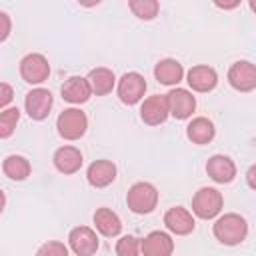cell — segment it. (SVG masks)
Segmentation results:
<instances>
[{"label":"cell","mask_w":256,"mask_h":256,"mask_svg":"<svg viewBox=\"0 0 256 256\" xmlns=\"http://www.w3.org/2000/svg\"><path fill=\"white\" fill-rule=\"evenodd\" d=\"M36 256H68V248L62 242L50 240V242H46V244H42L38 248Z\"/></svg>","instance_id":"obj_27"},{"label":"cell","mask_w":256,"mask_h":256,"mask_svg":"<svg viewBox=\"0 0 256 256\" xmlns=\"http://www.w3.org/2000/svg\"><path fill=\"white\" fill-rule=\"evenodd\" d=\"M166 102H168V114L178 120L190 118L196 108V98L184 88H172L166 94Z\"/></svg>","instance_id":"obj_8"},{"label":"cell","mask_w":256,"mask_h":256,"mask_svg":"<svg viewBox=\"0 0 256 256\" xmlns=\"http://www.w3.org/2000/svg\"><path fill=\"white\" fill-rule=\"evenodd\" d=\"M86 178H88V182L94 188H104V186H108V184L114 182V178H116V166L110 160H96V162H92L88 166Z\"/></svg>","instance_id":"obj_18"},{"label":"cell","mask_w":256,"mask_h":256,"mask_svg":"<svg viewBox=\"0 0 256 256\" xmlns=\"http://www.w3.org/2000/svg\"><path fill=\"white\" fill-rule=\"evenodd\" d=\"M214 236L226 246H236L248 236V224L240 214L228 212L214 222Z\"/></svg>","instance_id":"obj_1"},{"label":"cell","mask_w":256,"mask_h":256,"mask_svg":"<svg viewBox=\"0 0 256 256\" xmlns=\"http://www.w3.org/2000/svg\"><path fill=\"white\" fill-rule=\"evenodd\" d=\"M206 172H208V176L214 182L226 184V182H232L234 180V176H236V164L228 156H224V154H214L206 162Z\"/></svg>","instance_id":"obj_13"},{"label":"cell","mask_w":256,"mask_h":256,"mask_svg":"<svg viewBox=\"0 0 256 256\" xmlns=\"http://www.w3.org/2000/svg\"><path fill=\"white\" fill-rule=\"evenodd\" d=\"M18 120H20L18 108H6L4 112H0V138H10L16 130Z\"/></svg>","instance_id":"obj_25"},{"label":"cell","mask_w":256,"mask_h":256,"mask_svg":"<svg viewBox=\"0 0 256 256\" xmlns=\"http://www.w3.org/2000/svg\"><path fill=\"white\" fill-rule=\"evenodd\" d=\"M10 30H12V20L6 12L0 10V42H4L10 36Z\"/></svg>","instance_id":"obj_28"},{"label":"cell","mask_w":256,"mask_h":256,"mask_svg":"<svg viewBox=\"0 0 256 256\" xmlns=\"http://www.w3.org/2000/svg\"><path fill=\"white\" fill-rule=\"evenodd\" d=\"M54 166L62 174H74L82 166V152L74 146H62L54 152Z\"/></svg>","instance_id":"obj_17"},{"label":"cell","mask_w":256,"mask_h":256,"mask_svg":"<svg viewBox=\"0 0 256 256\" xmlns=\"http://www.w3.org/2000/svg\"><path fill=\"white\" fill-rule=\"evenodd\" d=\"M214 124L208 120V118H204V116H198V118H194L190 124H188V128H186V136L194 142V144H208L212 138H214Z\"/></svg>","instance_id":"obj_22"},{"label":"cell","mask_w":256,"mask_h":256,"mask_svg":"<svg viewBox=\"0 0 256 256\" xmlns=\"http://www.w3.org/2000/svg\"><path fill=\"white\" fill-rule=\"evenodd\" d=\"M222 204H224V198H222V192L216 190V188H210V186H204L200 188L194 198H192V212L202 218V220H210L214 216L220 214L222 210Z\"/></svg>","instance_id":"obj_3"},{"label":"cell","mask_w":256,"mask_h":256,"mask_svg":"<svg viewBox=\"0 0 256 256\" xmlns=\"http://www.w3.org/2000/svg\"><path fill=\"white\" fill-rule=\"evenodd\" d=\"M2 170L4 174L10 178V180H26L30 176V162L24 158V156H18V154H10L4 158L2 162Z\"/></svg>","instance_id":"obj_23"},{"label":"cell","mask_w":256,"mask_h":256,"mask_svg":"<svg viewBox=\"0 0 256 256\" xmlns=\"http://www.w3.org/2000/svg\"><path fill=\"white\" fill-rule=\"evenodd\" d=\"M164 224H166V228H168L170 232H174V234H178V236L190 234V232L194 230V226H196L194 216H192L186 208H182V206L170 208V210L164 214Z\"/></svg>","instance_id":"obj_14"},{"label":"cell","mask_w":256,"mask_h":256,"mask_svg":"<svg viewBox=\"0 0 256 256\" xmlns=\"http://www.w3.org/2000/svg\"><path fill=\"white\" fill-rule=\"evenodd\" d=\"M254 172H256V166H250V170H248V174H246V178H248V186H250V188H256V184H254Z\"/></svg>","instance_id":"obj_30"},{"label":"cell","mask_w":256,"mask_h":256,"mask_svg":"<svg viewBox=\"0 0 256 256\" xmlns=\"http://www.w3.org/2000/svg\"><path fill=\"white\" fill-rule=\"evenodd\" d=\"M158 190L150 182H136L126 194V204L134 214H148L156 208Z\"/></svg>","instance_id":"obj_2"},{"label":"cell","mask_w":256,"mask_h":256,"mask_svg":"<svg viewBox=\"0 0 256 256\" xmlns=\"http://www.w3.org/2000/svg\"><path fill=\"white\" fill-rule=\"evenodd\" d=\"M154 76L160 84H166V86H174L182 80L184 76V68L178 60H172V58H164L156 64L154 68Z\"/></svg>","instance_id":"obj_19"},{"label":"cell","mask_w":256,"mask_h":256,"mask_svg":"<svg viewBox=\"0 0 256 256\" xmlns=\"http://www.w3.org/2000/svg\"><path fill=\"white\" fill-rule=\"evenodd\" d=\"M144 92H146V80L138 72H126L118 80V98L128 106L140 102Z\"/></svg>","instance_id":"obj_6"},{"label":"cell","mask_w":256,"mask_h":256,"mask_svg":"<svg viewBox=\"0 0 256 256\" xmlns=\"http://www.w3.org/2000/svg\"><path fill=\"white\" fill-rule=\"evenodd\" d=\"M56 128L64 140H78L88 128V118L80 108H66L64 112H60Z\"/></svg>","instance_id":"obj_4"},{"label":"cell","mask_w":256,"mask_h":256,"mask_svg":"<svg viewBox=\"0 0 256 256\" xmlns=\"http://www.w3.org/2000/svg\"><path fill=\"white\" fill-rule=\"evenodd\" d=\"M128 8L134 12V16H138L140 20H152L158 10H160V4L156 0H130L128 2Z\"/></svg>","instance_id":"obj_24"},{"label":"cell","mask_w":256,"mask_h":256,"mask_svg":"<svg viewBox=\"0 0 256 256\" xmlns=\"http://www.w3.org/2000/svg\"><path fill=\"white\" fill-rule=\"evenodd\" d=\"M50 74V64L44 54L30 52L20 60V76L28 84H42Z\"/></svg>","instance_id":"obj_5"},{"label":"cell","mask_w":256,"mask_h":256,"mask_svg":"<svg viewBox=\"0 0 256 256\" xmlns=\"http://www.w3.org/2000/svg\"><path fill=\"white\" fill-rule=\"evenodd\" d=\"M140 252L144 256H172L174 240L166 232L154 230L144 240H140Z\"/></svg>","instance_id":"obj_11"},{"label":"cell","mask_w":256,"mask_h":256,"mask_svg":"<svg viewBox=\"0 0 256 256\" xmlns=\"http://www.w3.org/2000/svg\"><path fill=\"white\" fill-rule=\"evenodd\" d=\"M60 92H62V98L66 100V102H70V104H82V102H86L88 98H90V86H88V80L86 78H82V76H70L64 84H62V88H60Z\"/></svg>","instance_id":"obj_16"},{"label":"cell","mask_w":256,"mask_h":256,"mask_svg":"<svg viewBox=\"0 0 256 256\" xmlns=\"http://www.w3.org/2000/svg\"><path fill=\"white\" fill-rule=\"evenodd\" d=\"M188 84H190V88L196 90V92H210V90H214L216 84H218V74H216L214 68L204 66V64L192 66V68L188 70Z\"/></svg>","instance_id":"obj_15"},{"label":"cell","mask_w":256,"mask_h":256,"mask_svg":"<svg viewBox=\"0 0 256 256\" xmlns=\"http://www.w3.org/2000/svg\"><path fill=\"white\" fill-rule=\"evenodd\" d=\"M140 116L146 124L156 126L162 124L170 114H168V102H166V94H154L150 98L144 100L142 108H140Z\"/></svg>","instance_id":"obj_12"},{"label":"cell","mask_w":256,"mask_h":256,"mask_svg":"<svg viewBox=\"0 0 256 256\" xmlns=\"http://www.w3.org/2000/svg\"><path fill=\"white\" fill-rule=\"evenodd\" d=\"M12 98H14V90H12V86L6 84V82H0V108L8 106V104L12 102Z\"/></svg>","instance_id":"obj_29"},{"label":"cell","mask_w":256,"mask_h":256,"mask_svg":"<svg viewBox=\"0 0 256 256\" xmlns=\"http://www.w3.org/2000/svg\"><path fill=\"white\" fill-rule=\"evenodd\" d=\"M94 224H96V230H98L100 234L108 236V238L118 236L120 230H122V222H120L118 214L112 212V210L106 208V206H102V208H98V210L94 212Z\"/></svg>","instance_id":"obj_21"},{"label":"cell","mask_w":256,"mask_h":256,"mask_svg":"<svg viewBox=\"0 0 256 256\" xmlns=\"http://www.w3.org/2000/svg\"><path fill=\"white\" fill-rule=\"evenodd\" d=\"M4 204H6V196H4V192L0 190V212L4 210Z\"/></svg>","instance_id":"obj_31"},{"label":"cell","mask_w":256,"mask_h":256,"mask_svg":"<svg viewBox=\"0 0 256 256\" xmlns=\"http://www.w3.org/2000/svg\"><path fill=\"white\" fill-rule=\"evenodd\" d=\"M140 252V240L136 236H122L116 242V254L118 256H138Z\"/></svg>","instance_id":"obj_26"},{"label":"cell","mask_w":256,"mask_h":256,"mask_svg":"<svg viewBox=\"0 0 256 256\" xmlns=\"http://www.w3.org/2000/svg\"><path fill=\"white\" fill-rule=\"evenodd\" d=\"M228 82L240 92H250L256 88V68L248 60H238L228 70Z\"/></svg>","instance_id":"obj_7"},{"label":"cell","mask_w":256,"mask_h":256,"mask_svg":"<svg viewBox=\"0 0 256 256\" xmlns=\"http://www.w3.org/2000/svg\"><path fill=\"white\" fill-rule=\"evenodd\" d=\"M68 242H70V248L78 256H92L98 250V236L88 226H76V228H72L70 234H68Z\"/></svg>","instance_id":"obj_10"},{"label":"cell","mask_w":256,"mask_h":256,"mask_svg":"<svg viewBox=\"0 0 256 256\" xmlns=\"http://www.w3.org/2000/svg\"><path fill=\"white\" fill-rule=\"evenodd\" d=\"M86 80H88L90 92H92V94H96V96H104V94L112 92L114 82H116L114 72H112L110 68H104V66L90 70V74H88V78H86Z\"/></svg>","instance_id":"obj_20"},{"label":"cell","mask_w":256,"mask_h":256,"mask_svg":"<svg viewBox=\"0 0 256 256\" xmlns=\"http://www.w3.org/2000/svg\"><path fill=\"white\" fill-rule=\"evenodd\" d=\"M52 94L50 90L46 88H34L26 94V100H24V108L28 112V116L32 120H44L48 114H50V108H52Z\"/></svg>","instance_id":"obj_9"}]
</instances>
